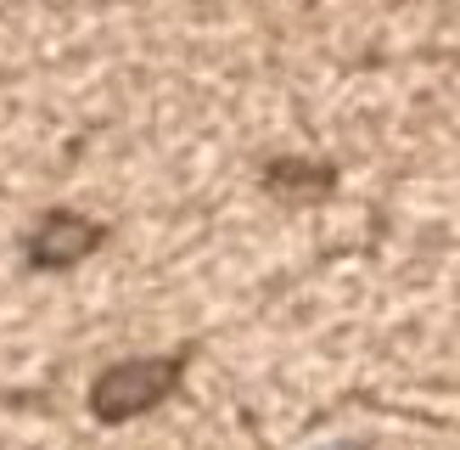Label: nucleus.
Segmentation results:
<instances>
[{"instance_id":"obj_1","label":"nucleus","mask_w":460,"mask_h":450,"mask_svg":"<svg viewBox=\"0 0 460 450\" xmlns=\"http://www.w3.org/2000/svg\"><path fill=\"white\" fill-rule=\"evenodd\" d=\"M180 382V360H124V366H107L90 389V411L102 422H124L152 411L157 400Z\"/></svg>"},{"instance_id":"obj_2","label":"nucleus","mask_w":460,"mask_h":450,"mask_svg":"<svg viewBox=\"0 0 460 450\" xmlns=\"http://www.w3.org/2000/svg\"><path fill=\"white\" fill-rule=\"evenodd\" d=\"M96 242H102V225H90L79 214H51L29 237V265L34 270H67V265H79Z\"/></svg>"}]
</instances>
